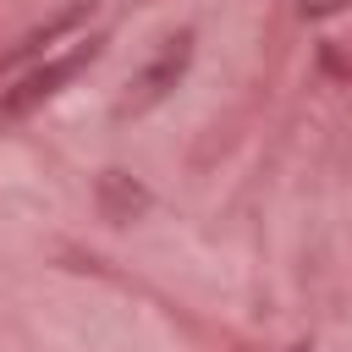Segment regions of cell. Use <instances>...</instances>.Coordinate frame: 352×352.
Here are the masks:
<instances>
[{
  "mask_svg": "<svg viewBox=\"0 0 352 352\" xmlns=\"http://www.w3.org/2000/svg\"><path fill=\"white\" fill-rule=\"evenodd\" d=\"M94 55H99V38H77L66 55H55V60L33 66L22 82H11V88L0 94V126H11V121H22V116H33V110H38L50 94H60V82H72Z\"/></svg>",
  "mask_w": 352,
  "mask_h": 352,
  "instance_id": "cell-1",
  "label": "cell"
},
{
  "mask_svg": "<svg viewBox=\"0 0 352 352\" xmlns=\"http://www.w3.org/2000/svg\"><path fill=\"white\" fill-rule=\"evenodd\" d=\"M187 55H192V33H176V38H165V50H160V60L132 82V94H126V104L121 110H148L154 99H165L170 88H176V77L187 72Z\"/></svg>",
  "mask_w": 352,
  "mask_h": 352,
  "instance_id": "cell-2",
  "label": "cell"
},
{
  "mask_svg": "<svg viewBox=\"0 0 352 352\" xmlns=\"http://www.w3.org/2000/svg\"><path fill=\"white\" fill-rule=\"evenodd\" d=\"M99 204H104L110 220H132L148 198H143V187H138L126 170H104V182H99Z\"/></svg>",
  "mask_w": 352,
  "mask_h": 352,
  "instance_id": "cell-3",
  "label": "cell"
},
{
  "mask_svg": "<svg viewBox=\"0 0 352 352\" xmlns=\"http://www.w3.org/2000/svg\"><path fill=\"white\" fill-rule=\"evenodd\" d=\"M336 6H341V0H302V11H308V16H324V11H336Z\"/></svg>",
  "mask_w": 352,
  "mask_h": 352,
  "instance_id": "cell-4",
  "label": "cell"
}]
</instances>
